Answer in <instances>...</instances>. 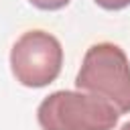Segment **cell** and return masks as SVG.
<instances>
[{"label": "cell", "instance_id": "cell-5", "mask_svg": "<svg viewBox=\"0 0 130 130\" xmlns=\"http://www.w3.org/2000/svg\"><path fill=\"white\" fill-rule=\"evenodd\" d=\"M93 2L106 10H120V8L130 6V0H93Z\"/></svg>", "mask_w": 130, "mask_h": 130}, {"label": "cell", "instance_id": "cell-3", "mask_svg": "<svg viewBox=\"0 0 130 130\" xmlns=\"http://www.w3.org/2000/svg\"><path fill=\"white\" fill-rule=\"evenodd\" d=\"M63 65V49L57 37L45 30H26L12 45L10 69L18 83L45 87L57 79Z\"/></svg>", "mask_w": 130, "mask_h": 130}, {"label": "cell", "instance_id": "cell-4", "mask_svg": "<svg viewBox=\"0 0 130 130\" xmlns=\"http://www.w3.org/2000/svg\"><path fill=\"white\" fill-rule=\"evenodd\" d=\"M28 2L41 10H59V8L67 6L71 0H28Z\"/></svg>", "mask_w": 130, "mask_h": 130}, {"label": "cell", "instance_id": "cell-2", "mask_svg": "<svg viewBox=\"0 0 130 130\" xmlns=\"http://www.w3.org/2000/svg\"><path fill=\"white\" fill-rule=\"evenodd\" d=\"M75 85L108 100L120 114L130 112V63L114 43H98L85 51Z\"/></svg>", "mask_w": 130, "mask_h": 130}, {"label": "cell", "instance_id": "cell-6", "mask_svg": "<svg viewBox=\"0 0 130 130\" xmlns=\"http://www.w3.org/2000/svg\"><path fill=\"white\" fill-rule=\"evenodd\" d=\"M120 130H130V122H126V124H122V126H120Z\"/></svg>", "mask_w": 130, "mask_h": 130}, {"label": "cell", "instance_id": "cell-1", "mask_svg": "<svg viewBox=\"0 0 130 130\" xmlns=\"http://www.w3.org/2000/svg\"><path fill=\"white\" fill-rule=\"evenodd\" d=\"M120 112L95 93L61 89L47 95L37 120L43 130H114Z\"/></svg>", "mask_w": 130, "mask_h": 130}]
</instances>
